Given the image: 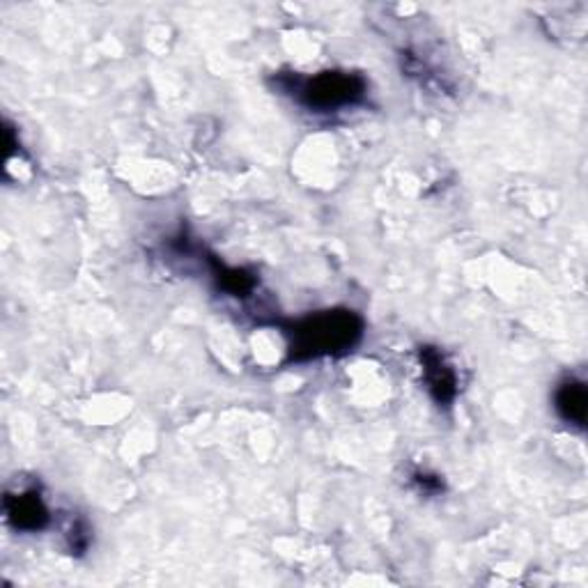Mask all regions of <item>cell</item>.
<instances>
[{
    "label": "cell",
    "instance_id": "6da1fadb",
    "mask_svg": "<svg viewBox=\"0 0 588 588\" xmlns=\"http://www.w3.org/2000/svg\"><path fill=\"white\" fill-rule=\"evenodd\" d=\"M287 362H317V358L352 352L364 336V320L347 308L322 311L294 322L287 330Z\"/></svg>",
    "mask_w": 588,
    "mask_h": 588
},
{
    "label": "cell",
    "instance_id": "7a4b0ae2",
    "mask_svg": "<svg viewBox=\"0 0 588 588\" xmlns=\"http://www.w3.org/2000/svg\"><path fill=\"white\" fill-rule=\"evenodd\" d=\"M278 85L313 113H336L366 100V79L352 72H322L315 77H278Z\"/></svg>",
    "mask_w": 588,
    "mask_h": 588
},
{
    "label": "cell",
    "instance_id": "3957f363",
    "mask_svg": "<svg viewBox=\"0 0 588 588\" xmlns=\"http://www.w3.org/2000/svg\"><path fill=\"white\" fill-rule=\"evenodd\" d=\"M420 366L426 386L439 407H448L457 396V375L437 347H420Z\"/></svg>",
    "mask_w": 588,
    "mask_h": 588
},
{
    "label": "cell",
    "instance_id": "277c9868",
    "mask_svg": "<svg viewBox=\"0 0 588 588\" xmlns=\"http://www.w3.org/2000/svg\"><path fill=\"white\" fill-rule=\"evenodd\" d=\"M6 513H8L10 525L17 527L19 531H42L51 519V513L42 495L36 493V489H28V493H19V495H8Z\"/></svg>",
    "mask_w": 588,
    "mask_h": 588
},
{
    "label": "cell",
    "instance_id": "5b68a950",
    "mask_svg": "<svg viewBox=\"0 0 588 588\" xmlns=\"http://www.w3.org/2000/svg\"><path fill=\"white\" fill-rule=\"evenodd\" d=\"M586 405H588L586 384L579 379L561 382L557 394H554V407H557V414L568 423V426H575L579 430H584L586 426Z\"/></svg>",
    "mask_w": 588,
    "mask_h": 588
}]
</instances>
